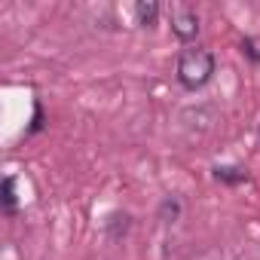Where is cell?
<instances>
[{"label":"cell","mask_w":260,"mask_h":260,"mask_svg":"<svg viewBox=\"0 0 260 260\" xmlns=\"http://www.w3.org/2000/svg\"><path fill=\"white\" fill-rule=\"evenodd\" d=\"M13 187H16V181L7 178V181H4V202H7V211L16 208V193H13Z\"/></svg>","instance_id":"cell-4"},{"label":"cell","mask_w":260,"mask_h":260,"mask_svg":"<svg viewBox=\"0 0 260 260\" xmlns=\"http://www.w3.org/2000/svg\"><path fill=\"white\" fill-rule=\"evenodd\" d=\"M169 19H172V31L181 40H193L199 34V16H196V10H190V7H172Z\"/></svg>","instance_id":"cell-2"},{"label":"cell","mask_w":260,"mask_h":260,"mask_svg":"<svg viewBox=\"0 0 260 260\" xmlns=\"http://www.w3.org/2000/svg\"><path fill=\"white\" fill-rule=\"evenodd\" d=\"M132 16H135V25H153V19L159 16V7L156 4H135Z\"/></svg>","instance_id":"cell-3"},{"label":"cell","mask_w":260,"mask_h":260,"mask_svg":"<svg viewBox=\"0 0 260 260\" xmlns=\"http://www.w3.org/2000/svg\"><path fill=\"white\" fill-rule=\"evenodd\" d=\"M211 74H214V55L208 49L190 46V49L181 52V58H178V80H181V86L199 89V86H205L211 80Z\"/></svg>","instance_id":"cell-1"}]
</instances>
